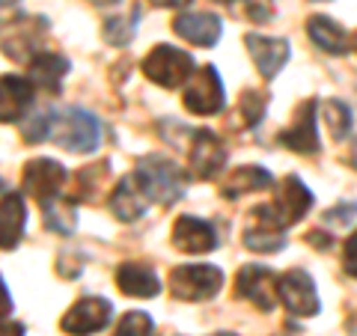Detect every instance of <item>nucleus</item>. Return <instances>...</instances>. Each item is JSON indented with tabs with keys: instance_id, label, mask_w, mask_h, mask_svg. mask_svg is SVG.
<instances>
[{
	"instance_id": "f257e3e1",
	"label": "nucleus",
	"mask_w": 357,
	"mask_h": 336,
	"mask_svg": "<svg viewBox=\"0 0 357 336\" xmlns=\"http://www.w3.org/2000/svg\"><path fill=\"white\" fill-rule=\"evenodd\" d=\"M48 140L57 143L60 149L75 155H89L102 143V122H98L89 110L81 107H66L60 114H51Z\"/></svg>"
},
{
	"instance_id": "f03ea898",
	"label": "nucleus",
	"mask_w": 357,
	"mask_h": 336,
	"mask_svg": "<svg viewBox=\"0 0 357 336\" xmlns=\"http://www.w3.org/2000/svg\"><path fill=\"white\" fill-rule=\"evenodd\" d=\"M134 178L140 182L143 194L149 197V203L158 206H173L176 199L185 197V173L178 170L173 161L161 158V155H146L137 161Z\"/></svg>"
},
{
	"instance_id": "7ed1b4c3",
	"label": "nucleus",
	"mask_w": 357,
	"mask_h": 336,
	"mask_svg": "<svg viewBox=\"0 0 357 336\" xmlns=\"http://www.w3.org/2000/svg\"><path fill=\"white\" fill-rule=\"evenodd\" d=\"M143 75L167 89L185 86V81L194 75V57L188 51L173 48V45H155L143 57Z\"/></svg>"
},
{
	"instance_id": "20e7f679",
	"label": "nucleus",
	"mask_w": 357,
	"mask_h": 336,
	"mask_svg": "<svg viewBox=\"0 0 357 336\" xmlns=\"http://www.w3.org/2000/svg\"><path fill=\"white\" fill-rule=\"evenodd\" d=\"M223 286V271L215 265H182L173 268L170 274V292L178 300L188 304H199V300H211Z\"/></svg>"
},
{
	"instance_id": "39448f33",
	"label": "nucleus",
	"mask_w": 357,
	"mask_h": 336,
	"mask_svg": "<svg viewBox=\"0 0 357 336\" xmlns=\"http://www.w3.org/2000/svg\"><path fill=\"white\" fill-rule=\"evenodd\" d=\"M277 298H280V304L292 312V316H301V319H310L321 310L316 283H312V277L307 271H301V268H292V271L277 277Z\"/></svg>"
},
{
	"instance_id": "423d86ee",
	"label": "nucleus",
	"mask_w": 357,
	"mask_h": 336,
	"mask_svg": "<svg viewBox=\"0 0 357 336\" xmlns=\"http://www.w3.org/2000/svg\"><path fill=\"white\" fill-rule=\"evenodd\" d=\"M185 107L197 116H211L223 107V81L215 66H203L194 69V75L185 81Z\"/></svg>"
},
{
	"instance_id": "0eeeda50",
	"label": "nucleus",
	"mask_w": 357,
	"mask_h": 336,
	"mask_svg": "<svg viewBox=\"0 0 357 336\" xmlns=\"http://www.w3.org/2000/svg\"><path fill=\"white\" fill-rule=\"evenodd\" d=\"M63 182H66V167L51 158L27 161L24 176H21V188H24L27 197H33L36 203H48V199L60 197Z\"/></svg>"
},
{
	"instance_id": "6e6552de",
	"label": "nucleus",
	"mask_w": 357,
	"mask_h": 336,
	"mask_svg": "<svg viewBox=\"0 0 357 336\" xmlns=\"http://www.w3.org/2000/svg\"><path fill=\"white\" fill-rule=\"evenodd\" d=\"M316 110H319V102H316V98H307V102L298 107L292 125L277 134V140H280L286 149L298 152V155L319 152L321 143H319V119H316Z\"/></svg>"
},
{
	"instance_id": "1a4fd4ad",
	"label": "nucleus",
	"mask_w": 357,
	"mask_h": 336,
	"mask_svg": "<svg viewBox=\"0 0 357 336\" xmlns=\"http://www.w3.org/2000/svg\"><path fill=\"white\" fill-rule=\"evenodd\" d=\"M110 316H114V304L107 298H84L63 316L60 328L69 336H89L96 330H105Z\"/></svg>"
},
{
	"instance_id": "9d476101",
	"label": "nucleus",
	"mask_w": 357,
	"mask_h": 336,
	"mask_svg": "<svg viewBox=\"0 0 357 336\" xmlns=\"http://www.w3.org/2000/svg\"><path fill=\"white\" fill-rule=\"evenodd\" d=\"M191 173L194 178L211 182L215 176L223 173L227 167V146L215 131H194V143H191Z\"/></svg>"
},
{
	"instance_id": "9b49d317",
	"label": "nucleus",
	"mask_w": 357,
	"mask_h": 336,
	"mask_svg": "<svg viewBox=\"0 0 357 336\" xmlns=\"http://www.w3.org/2000/svg\"><path fill=\"white\" fill-rule=\"evenodd\" d=\"M310 208H312V194L307 190V185L301 182L298 176H286L283 182L277 185V194L271 203V211H274V217L280 220V227L289 229L292 223L304 217Z\"/></svg>"
},
{
	"instance_id": "f8f14e48",
	"label": "nucleus",
	"mask_w": 357,
	"mask_h": 336,
	"mask_svg": "<svg viewBox=\"0 0 357 336\" xmlns=\"http://www.w3.org/2000/svg\"><path fill=\"white\" fill-rule=\"evenodd\" d=\"M286 229L280 227V220L274 217L271 206H259L250 215V227L244 232V247L253 253H277L286 247Z\"/></svg>"
},
{
	"instance_id": "ddd939ff",
	"label": "nucleus",
	"mask_w": 357,
	"mask_h": 336,
	"mask_svg": "<svg viewBox=\"0 0 357 336\" xmlns=\"http://www.w3.org/2000/svg\"><path fill=\"white\" fill-rule=\"evenodd\" d=\"M236 292L238 298L250 300L253 307L268 312L274 310V300H277V277L265 265H244L236 277Z\"/></svg>"
},
{
	"instance_id": "4468645a",
	"label": "nucleus",
	"mask_w": 357,
	"mask_h": 336,
	"mask_svg": "<svg viewBox=\"0 0 357 336\" xmlns=\"http://www.w3.org/2000/svg\"><path fill=\"white\" fill-rule=\"evenodd\" d=\"M248 42V54L265 81H271L283 72V66L289 63V42L277 39V36H259V33H248L244 36Z\"/></svg>"
},
{
	"instance_id": "2eb2a0df",
	"label": "nucleus",
	"mask_w": 357,
	"mask_h": 336,
	"mask_svg": "<svg viewBox=\"0 0 357 336\" xmlns=\"http://www.w3.org/2000/svg\"><path fill=\"white\" fill-rule=\"evenodd\" d=\"M173 244L182 253H211L218 247V235L208 220H199L194 215H182L173 223Z\"/></svg>"
},
{
	"instance_id": "dca6fc26",
	"label": "nucleus",
	"mask_w": 357,
	"mask_h": 336,
	"mask_svg": "<svg viewBox=\"0 0 357 336\" xmlns=\"http://www.w3.org/2000/svg\"><path fill=\"white\" fill-rule=\"evenodd\" d=\"M33 96H36V86H33L30 77H0V122H18L30 110Z\"/></svg>"
},
{
	"instance_id": "f3484780",
	"label": "nucleus",
	"mask_w": 357,
	"mask_h": 336,
	"mask_svg": "<svg viewBox=\"0 0 357 336\" xmlns=\"http://www.w3.org/2000/svg\"><path fill=\"white\" fill-rule=\"evenodd\" d=\"M107 206H110V211L116 215V220L131 223V220H140L143 215H146L149 197L143 194L140 182H137V178H134V173H131V176H126V178H119V185L114 188V194H110Z\"/></svg>"
},
{
	"instance_id": "a211bd4d",
	"label": "nucleus",
	"mask_w": 357,
	"mask_h": 336,
	"mask_svg": "<svg viewBox=\"0 0 357 336\" xmlns=\"http://www.w3.org/2000/svg\"><path fill=\"white\" fill-rule=\"evenodd\" d=\"M220 18L211 13H182L173 21V33L185 42L199 45V48H211L220 39Z\"/></svg>"
},
{
	"instance_id": "6ab92c4d",
	"label": "nucleus",
	"mask_w": 357,
	"mask_h": 336,
	"mask_svg": "<svg viewBox=\"0 0 357 336\" xmlns=\"http://www.w3.org/2000/svg\"><path fill=\"white\" fill-rule=\"evenodd\" d=\"M27 227V206L24 197L6 190L0 197V250H15Z\"/></svg>"
},
{
	"instance_id": "aec40b11",
	"label": "nucleus",
	"mask_w": 357,
	"mask_h": 336,
	"mask_svg": "<svg viewBox=\"0 0 357 336\" xmlns=\"http://www.w3.org/2000/svg\"><path fill=\"white\" fill-rule=\"evenodd\" d=\"M116 286L128 298H155L161 292V280L146 262H122L116 271Z\"/></svg>"
},
{
	"instance_id": "412c9836",
	"label": "nucleus",
	"mask_w": 357,
	"mask_h": 336,
	"mask_svg": "<svg viewBox=\"0 0 357 336\" xmlns=\"http://www.w3.org/2000/svg\"><path fill=\"white\" fill-rule=\"evenodd\" d=\"M274 185V176L265 170V167L259 164H244V167H236L229 176H227V182H223L220 188V194L227 197V199H238L244 194H256V190H265V188H271Z\"/></svg>"
},
{
	"instance_id": "4be33fe9",
	"label": "nucleus",
	"mask_w": 357,
	"mask_h": 336,
	"mask_svg": "<svg viewBox=\"0 0 357 336\" xmlns=\"http://www.w3.org/2000/svg\"><path fill=\"white\" fill-rule=\"evenodd\" d=\"M69 72V60L60 54H39L30 60V81L42 93H57L63 86V77Z\"/></svg>"
},
{
	"instance_id": "5701e85b",
	"label": "nucleus",
	"mask_w": 357,
	"mask_h": 336,
	"mask_svg": "<svg viewBox=\"0 0 357 336\" xmlns=\"http://www.w3.org/2000/svg\"><path fill=\"white\" fill-rule=\"evenodd\" d=\"M307 33L325 54H345L349 51V33L328 15H312L307 21Z\"/></svg>"
},
{
	"instance_id": "b1692460",
	"label": "nucleus",
	"mask_w": 357,
	"mask_h": 336,
	"mask_svg": "<svg viewBox=\"0 0 357 336\" xmlns=\"http://www.w3.org/2000/svg\"><path fill=\"white\" fill-rule=\"evenodd\" d=\"M39 206H42V211H45V227H48V229L60 232V235L75 232L77 215H75V206H72V203H66V199L54 197V199H48V203H39Z\"/></svg>"
},
{
	"instance_id": "393cba45",
	"label": "nucleus",
	"mask_w": 357,
	"mask_h": 336,
	"mask_svg": "<svg viewBox=\"0 0 357 336\" xmlns=\"http://www.w3.org/2000/svg\"><path fill=\"white\" fill-rule=\"evenodd\" d=\"M321 119L328 125V134L333 140H345L351 134V110L340 98H328L321 102Z\"/></svg>"
},
{
	"instance_id": "a878e982",
	"label": "nucleus",
	"mask_w": 357,
	"mask_h": 336,
	"mask_svg": "<svg viewBox=\"0 0 357 336\" xmlns=\"http://www.w3.org/2000/svg\"><path fill=\"white\" fill-rule=\"evenodd\" d=\"M134 21H137V13L131 15H122V18H110L105 21V39L110 45H116V48H122V45H128L134 39V33H137V27H134Z\"/></svg>"
},
{
	"instance_id": "bb28decb",
	"label": "nucleus",
	"mask_w": 357,
	"mask_h": 336,
	"mask_svg": "<svg viewBox=\"0 0 357 336\" xmlns=\"http://www.w3.org/2000/svg\"><path fill=\"white\" fill-rule=\"evenodd\" d=\"M107 176H110V167L107 164H93V167H84L81 173H77V185H81V199H93L96 197V190L98 188H105L107 182Z\"/></svg>"
},
{
	"instance_id": "cd10ccee",
	"label": "nucleus",
	"mask_w": 357,
	"mask_h": 336,
	"mask_svg": "<svg viewBox=\"0 0 357 336\" xmlns=\"http://www.w3.org/2000/svg\"><path fill=\"white\" fill-rule=\"evenodd\" d=\"M152 333H155V321H152V316H146V312H140V310L126 312L114 330V336H152Z\"/></svg>"
},
{
	"instance_id": "c85d7f7f",
	"label": "nucleus",
	"mask_w": 357,
	"mask_h": 336,
	"mask_svg": "<svg viewBox=\"0 0 357 336\" xmlns=\"http://www.w3.org/2000/svg\"><path fill=\"white\" fill-rule=\"evenodd\" d=\"M265 107H268V96L259 93V89H248V93L241 96V102H238L241 116H244V122H248L250 128L259 125V119L265 116Z\"/></svg>"
},
{
	"instance_id": "c756f323",
	"label": "nucleus",
	"mask_w": 357,
	"mask_h": 336,
	"mask_svg": "<svg viewBox=\"0 0 357 336\" xmlns=\"http://www.w3.org/2000/svg\"><path fill=\"white\" fill-rule=\"evenodd\" d=\"M48 128H51V114L27 116V122H21V137L27 143H42L48 140Z\"/></svg>"
},
{
	"instance_id": "7c9ffc66",
	"label": "nucleus",
	"mask_w": 357,
	"mask_h": 336,
	"mask_svg": "<svg viewBox=\"0 0 357 336\" xmlns=\"http://www.w3.org/2000/svg\"><path fill=\"white\" fill-rule=\"evenodd\" d=\"M354 215H357V206H354V203H340L337 208H331V211H328L325 220H328V223H340V227H345V223H351V220H354Z\"/></svg>"
},
{
	"instance_id": "2f4dec72",
	"label": "nucleus",
	"mask_w": 357,
	"mask_h": 336,
	"mask_svg": "<svg viewBox=\"0 0 357 336\" xmlns=\"http://www.w3.org/2000/svg\"><path fill=\"white\" fill-rule=\"evenodd\" d=\"M342 268L345 274H351L357 280V232L351 235L349 241H345V250H342Z\"/></svg>"
},
{
	"instance_id": "473e14b6",
	"label": "nucleus",
	"mask_w": 357,
	"mask_h": 336,
	"mask_svg": "<svg viewBox=\"0 0 357 336\" xmlns=\"http://www.w3.org/2000/svg\"><path fill=\"white\" fill-rule=\"evenodd\" d=\"M9 312H13V298H9L6 283H3V277H0V321H6Z\"/></svg>"
},
{
	"instance_id": "72a5a7b5",
	"label": "nucleus",
	"mask_w": 357,
	"mask_h": 336,
	"mask_svg": "<svg viewBox=\"0 0 357 336\" xmlns=\"http://www.w3.org/2000/svg\"><path fill=\"white\" fill-rule=\"evenodd\" d=\"M307 238H310V244H316V247H321V250H328V247H331V238H328L325 232H310Z\"/></svg>"
},
{
	"instance_id": "f704fd0d",
	"label": "nucleus",
	"mask_w": 357,
	"mask_h": 336,
	"mask_svg": "<svg viewBox=\"0 0 357 336\" xmlns=\"http://www.w3.org/2000/svg\"><path fill=\"white\" fill-rule=\"evenodd\" d=\"M0 336H24V328H21V324H3L0 321Z\"/></svg>"
},
{
	"instance_id": "c9c22d12",
	"label": "nucleus",
	"mask_w": 357,
	"mask_h": 336,
	"mask_svg": "<svg viewBox=\"0 0 357 336\" xmlns=\"http://www.w3.org/2000/svg\"><path fill=\"white\" fill-rule=\"evenodd\" d=\"M155 6H185V3H191V0H152Z\"/></svg>"
},
{
	"instance_id": "e433bc0d",
	"label": "nucleus",
	"mask_w": 357,
	"mask_h": 336,
	"mask_svg": "<svg viewBox=\"0 0 357 336\" xmlns=\"http://www.w3.org/2000/svg\"><path fill=\"white\" fill-rule=\"evenodd\" d=\"M93 3H98V6H114V3H119V0H93Z\"/></svg>"
},
{
	"instance_id": "4c0bfd02",
	"label": "nucleus",
	"mask_w": 357,
	"mask_h": 336,
	"mask_svg": "<svg viewBox=\"0 0 357 336\" xmlns=\"http://www.w3.org/2000/svg\"><path fill=\"white\" fill-rule=\"evenodd\" d=\"M351 164L357 167V143H354V152H351Z\"/></svg>"
},
{
	"instance_id": "58836bf2",
	"label": "nucleus",
	"mask_w": 357,
	"mask_h": 336,
	"mask_svg": "<svg viewBox=\"0 0 357 336\" xmlns=\"http://www.w3.org/2000/svg\"><path fill=\"white\" fill-rule=\"evenodd\" d=\"M218 3H232V0H218Z\"/></svg>"
},
{
	"instance_id": "ea45409f",
	"label": "nucleus",
	"mask_w": 357,
	"mask_h": 336,
	"mask_svg": "<svg viewBox=\"0 0 357 336\" xmlns=\"http://www.w3.org/2000/svg\"><path fill=\"white\" fill-rule=\"evenodd\" d=\"M354 48H357V33H354Z\"/></svg>"
}]
</instances>
